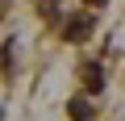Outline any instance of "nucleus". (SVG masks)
Returning a JSON list of instances; mask_svg holds the SVG:
<instances>
[{
	"instance_id": "nucleus-3",
	"label": "nucleus",
	"mask_w": 125,
	"mask_h": 121,
	"mask_svg": "<svg viewBox=\"0 0 125 121\" xmlns=\"http://www.w3.org/2000/svg\"><path fill=\"white\" fill-rule=\"evenodd\" d=\"M88 4H104V0H88Z\"/></svg>"
},
{
	"instance_id": "nucleus-2",
	"label": "nucleus",
	"mask_w": 125,
	"mask_h": 121,
	"mask_svg": "<svg viewBox=\"0 0 125 121\" xmlns=\"http://www.w3.org/2000/svg\"><path fill=\"white\" fill-rule=\"evenodd\" d=\"M88 88H92V92L104 88V84H100V67H88Z\"/></svg>"
},
{
	"instance_id": "nucleus-1",
	"label": "nucleus",
	"mask_w": 125,
	"mask_h": 121,
	"mask_svg": "<svg viewBox=\"0 0 125 121\" xmlns=\"http://www.w3.org/2000/svg\"><path fill=\"white\" fill-rule=\"evenodd\" d=\"M88 33H92V17H79V21L67 29V38H88Z\"/></svg>"
}]
</instances>
